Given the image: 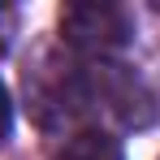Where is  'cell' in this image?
<instances>
[{"label": "cell", "instance_id": "obj_1", "mask_svg": "<svg viewBox=\"0 0 160 160\" xmlns=\"http://www.w3.org/2000/svg\"><path fill=\"white\" fill-rule=\"evenodd\" d=\"M61 35L91 56H108L130 43V13L117 4H69L61 13Z\"/></svg>", "mask_w": 160, "mask_h": 160}, {"label": "cell", "instance_id": "obj_2", "mask_svg": "<svg viewBox=\"0 0 160 160\" xmlns=\"http://www.w3.org/2000/svg\"><path fill=\"white\" fill-rule=\"evenodd\" d=\"M61 160H126L121 156V143L104 130H78L69 143H65V152Z\"/></svg>", "mask_w": 160, "mask_h": 160}, {"label": "cell", "instance_id": "obj_3", "mask_svg": "<svg viewBox=\"0 0 160 160\" xmlns=\"http://www.w3.org/2000/svg\"><path fill=\"white\" fill-rule=\"evenodd\" d=\"M9 126H13V104H9V91L0 82V143L9 138Z\"/></svg>", "mask_w": 160, "mask_h": 160}]
</instances>
